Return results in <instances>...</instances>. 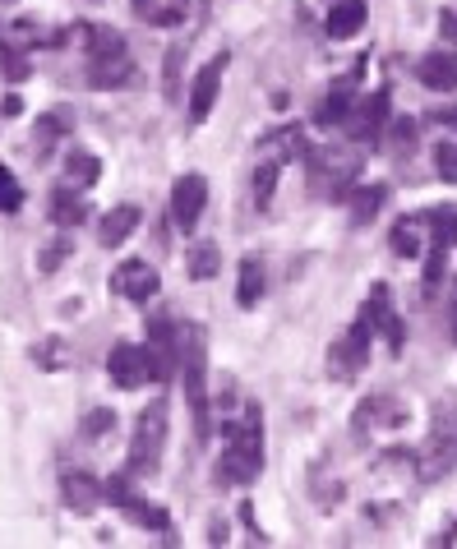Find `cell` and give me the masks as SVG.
Returning a JSON list of instances; mask_svg holds the SVG:
<instances>
[{"instance_id": "1", "label": "cell", "mask_w": 457, "mask_h": 549, "mask_svg": "<svg viewBox=\"0 0 457 549\" xmlns=\"http://www.w3.org/2000/svg\"><path fill=\"white\" fill-rule=\"evenodd\" d=\"M227 453L217 462V485H250L264 471V411L259 402L245 406V420H222Z\"/></svg>"}, {"instance_id": "2", "label": "cell", "mask_w": 457, "mask_h": 549, "mask_svg": "<svg viewBox=\"0 0 457 549\" xmlns=\"http://www.w3.org/2000/svg\"><path fill=\"white\" fill-rule=\"evenodd\" d=\"M181 379H185V402H190L194 416V434L199 443H208L213 434V416H208V351H204V328H185L181 333Z\"/></svg>"}, {"instance_id": "3", "label": "cell", "mask_w": 457, "mask_h": 549, "mask_svg": "<svg viewBox=\"0 0 457 549\" xmlns=\"http://www.w3.org/2000/svg\"><path fill=\"white\" fill-rule=\"evenodd\" d=\"M171 411L162 397H153V402L139 411V420H134V439H130V471L134 476H157V466H162V448H167V425Z\"/></svg>"}, {"instance_id": "4", "label": "cell", "mask_w": 457, "mask_h": 549, "mask_svg": "<svg viewBox=\"0 0 457 549\" xmlns=\"http://www.w3.org/2000/svg\"><path fill=\"white\" fill-rule=\"evenodd\" d=\"M134 60L125 51V37L116 28H88V79L97 88H121L130 84Z\"/></svg>"}, {"instance_id": "5", "label": "cell", "mask_w": 457, "mask_h": 549, "mask_svg": "<svg viewBox=\"0 0 457 549\" xmlns=\"http://www.w3.org/2000/svg\"><path fill=\"white\" fill-rule=\"evenodd\" d=\"M388 116H393V97L388 88H374L356 111H347V134L356 148H374L384 144V130H388Z\"/></svg>"}, {"instance_id": "6", "label": "cell", "mask_w": 457, "mask_h": 549, "mask_svg": "<svg viewBox=\"0 0 457 549\" xmlns=\"http://www.w3.org/2000/svg\"><path fill=\"white\" fill-rule=\"evenodd\" d=\"M227 65H231V56L222 51V56H213L204 70L194 74L190 102H185V116H190V125H204V120L213 116V102H217V93H222V74H227Z\"/></svg>"}, {"instance_id": "7", "label": "cell", "mask_w": 457, "mask_h": 549, "mask_svg": "<svg viewBox=\"0 0 457 549\" xmlns=\"http://www.w3.org/2000/svg\"><path fill=\"white\" fill-rule=\"evenodd\" d=\"M107 374L116 388L134 393V388H144L153 379V360H148V347H134V342H116L107 356Z\"/></svg>"}, {"instance_id": "8", "label": "cell", "mask_w": 457, "mask_h": 549, "mask_svg": "<svg viewBox=\"0 0 457 549\" xmlns=\"http://www.w3.org/2000/svg\"><path fill=\"white\" fill-rule=\"evenodd\" d=\"M111 291L134 300V305H148V300L162 291V277H157V268L148 259H125L121 268L111 273Z\"/></svg>"}, {"instance_id": "9", "label": "cell", "mask_w": 457, "mask_h": 549, "mask_svg": "<svg viewBox=\"0 0 457 549\" xmlns=\"http://www.w3.org/2000/svg\"><path fill=\"white\" fill-rule=\"evenodd\" d=\"M204 203H208V180L204 176H181L171 185V217H176V227L190 236L199 227V217H204Z\"/></svg>"}, {"instance_id": "10", "label": "cell", "mask_w": 457, "mask_h": 549, "mask_svg": "<svg viewBox=\"0 0 457 549\" xmlns=\"http://www.w3.org/2000/svg\"><path fill=\"white\" fill-rule=\"evenodd\" d=\"M370 337H374V323L365 319H356L347 328V337H342V342H337L333 347V356H328V365H333V374H342V379H351V374L361 370L365 360H370Z\"/></svg>"}, {"instance_id": "11", "label": "cell", "mask_w": 457, "mask_h": 549, "mask_svg": "<svg viewBox=\"0 0 457 549\" xmlns=\"http://www.w3.org/2000/svg\"><path fill=\"white\" fill-rule=\"evenodd\" d=\"M61 499H65V508H70V513L88 517V513H97V508L107 503V485H102V480H93V476H84V471H74V476L61 480Z\"/></svg>"}, {"instance_id": "12", "label": "cell", "mask_w": 457, "mask_h": 549, "mask_svg": "<svg viewBox=\"0 0 457 549\" xmlns=\"http://www.w3.org/2000/svg\"><path fill=\"white\" fill-rule=\"evenodd\" d=\"M365 319L374 323V328H379V333L388 337V351H402V342H407V328H402V319H397L393 314V305H388V287H374L370 291V300H365Z\"/></svg>"}, {"instance_id": "13", "label": "cell", "mask_w": 457, "mask_h": 549, "mask_svg": "<svg viewBox=\"0 0 457 549\" xmlns=\"http://www.w3.org/2000/svg\"><path fill=\"white\" fill-rule=\"evenodd\" d=\"M144 222V213H139V203H116L107 217H102V227H97V236H102V245L107 250H116V245H125V240L134 236V227Z\"/></svg>"}, {"instance_id": "14", "label": "cell", "mask_w": 457, "mask_h": 549, "mask_svg": "<svg viewBox=\"0 0 457 549\" xmlns=\"http://www.w3.org/2000/svg\"><path fill=\"white\" fill-rule=\"evenodd\" d=\"M416 79H421L425 88H434V93L457 88V56H453V51H430V56H421Z\"/></svg>"}, {"instance_id": "15", "label": "cell", "mask_w": 457, "mask_h": 549, "mask_svg": "<svg viewBox=\"0 0 457 549\" xmlns=\"http://www.w3.org/2000/svg\"><path fill=\"white\" fill-rule=\"evenodd\" d=\"M328 37L333 42H347L365 28V0H333V10H328Z\"/></svg>"}, {"instance_id": "16", "label": "cell", "mask_w": 457, "mask_h": 549, "mask_svg": "<svg viewBox=\"0 0 457 549\" xmlns=\"http://www.w3.org/2000/svg\"><path fill=\"white\" fill-rule=\"evenodd\" d=\"M185 10H190V0H134V19H144L153 28L185 24Z\"/></svg>"}, {"instance_id": "17", "label": "cell", "mask_w": 457, "mask_h": 549, "mask_svg": "<svg viewBox=\"0 0 457 549\" xmlns=\"http://www.w3.org/2000/svg\"><path fill=\"white\" fill-rule=\"evenodd\" d=\"M453 471V430H444V420H439V430H434L430 448H425V466H421V480H439Z\"/></svg>"}, {"instance_id": "18", "label": "cell", "mask_w": 457, "mask_h": 549, "mask_svg": "<svg viewBox=\"0 0 457 549\" xmlns=\"http://www.w3.org/2000/svg\"><path fill=\"white\" fill-rule=\"evenodd\" d=\"M51 222L61 231H74L88 222V203L79 199V190H56L51 194Z\"/></svg>"}, {"instance_id": "19", "label": "cell", "mask_w": 457, "mask_h": 549, "mask_svg": "<svg viewBox=\"0 0 457 549\" xmlns=\"http://www.w3.org/2000/svg\"><path fill=\"white\" fill-rule=\"evenodd\" d=\"M305 153V139H301V125H277L259 144V157H273V162H287V157Z\"/></svg>"}, {"instance_id": "20", "label": "cell", "mask_w": 457, "mask_h": 549, "mask_svg": "<svg viewBox=\"0 0 457 549\" xmlns=\"http://www.w3.org/2000/svg\"><path fill=\"white\" fill-rule=\"evenodd\" d=\"M351 102H356V93H351V79H342V84L328 88V97L319 102V111H314V125H342L351 111Z\"/></svg>"}, {"instance_id": "21", "label": "cell", "mask_w": 457, "mask_h": 549, "mask_svg": "<svg viewBox=\"0 0 457 549\" xmlns=\"http://www.w3.org/2000/svg\"><path fill=\"white\" fill-rule=\"evenodd\" d=\"M388 240H393V254H397V259H416V254L425 250V217H402Z\"/></svg>"}, {"instance_id": "22", "label": "cell", "mask_w": 457, "mask_h": 549, "mask_svg": "<svg viewBox=\"0 0 457 549\" xmlns=\"http://www.w3.org/2000/svg\"><path fill=\"white\" fill-rule=\"evenodd\" d=\"M259 300H264V263L254 259V254H245L241 259V282H236V305L254 310Z\"/></svg>"}, {"instance_id": "23", "label": "cell", "mask_w": 457, "mask_h": 549, "mask_svg": "<svg viewBox=\"0 0 457 549\" xmlns=\"http://www.w3.org/2000/svg\"><path fill=\"white\" fill-rule=\"evenodd\" d=\"M384 199H388V185H361V190H351V222L356 227H365V222H374L379 217V208H384Z\"/></svg>"}, {"instance_id": "24", "label": "cell", "mask_w": 457, "mask_h": 549, "mask_svg": "<svg viewBox=\"0 0 457 549\" xmlns=\"http://www.w3.org/2000/svg\"><path fill=\"white\" fill-rule=\"evenodd\" d=\"M185 268H190L194 282H208V277H217V268H222V250H217L213 240H194L190 254H185Z\"/></svg>"}, {"instance_id": "25", "label": "cell", "mask_w": 457, "mask_h": 549, "mask_svg": "<svg viewBox=\"0 0 457 549\" xmlns=\"http://www.w3.org/2000/svg\"><path fill=\"white\" fill-rule=\"evenodd\" d=\"M70 125H74V116H70V111H65V107H61V111H47V116L37 120V134H33L37 157H47L51 148H56V139H61V134L70 130Z\"/></svg>"}, {"instance_id": "26", "label": "cell", "mask_w": 457, "mask_h": 549, "mask_svg": "<svg viewBox=\"0 0 457 549\" xmlns=\"http://www.w3.org/2000/svg\"><path fill=\"white\" fill-rule=\"evenodd\" d=\"M33 365H42V370H70L74 356H70V347H65L61 337H42V342L33 347Z\"/></svg>"}, {"instance_id": "27", "label": "cell", "mask_w": 457, "mask_h": 549, "mask_svg": "<svg viewBox=\"0 0 457 549\" xmlns=\"http://www.w3.org/2000/svg\"><path fill=\"white\" fill-rule=\"evenodd\" d=\"M97 176H102V162L93 153H70V162H65V180L70 185L88 190V185H97Z\"/></svg>"}, {"instance_id": "28", "label": "cell", "mask_w": 457, "mask_h": 549, "mask_svg": "<svg viewBox=\"0 0 457 549\" xmlns=\"http://www.w3.org/2000/svg\"><path fill=\"white\" fill-rule=\"evenodd\" d=\"M277 176H282V162H273V157H259V171H254V203H259V208H268V203H273Z\"/></svg>"}, {"instance_id": "29", "label": "cell", "mask_w": 457, "mask_h": 549, "mask_svg": "<svg viewBox=\"0 0 457 549\" xmlns=\"http://www.w3.org/2000/svg\"><path fill=\"white\" fill-rule=\"evenodd\" d=\"M125 513H130L139 526H153V531H162V536H171V517L162 513V508H153V503H139V499H130V503H125Z\"/></svg>"}, {"instance_id": "30", "label": "cell", "mask_w": 457, "mask_h": 549, "mask_svg": "<svg viewBox=\"0 0 457 549\" xmlns=\"http://www.w3.org/2000/svg\"><path fill=\"white\" fill-rule=\"evenodd\" d=\"M444 254H448V245L430 236V259H425V296H434V291H439V282H444Z\"/></svg>"}, {"instance_id": "31", "label": "cell", "mask_w": 457, "mask_h": 549, "mask_svg": "<svg viewBox=\"0 0 457 549\" xmlns=\"http://www.w3.org/2000/svg\"><path fill=\"white\" fill-rule=\"evenodd\" d=\"M24 208V185L14 180V171L0 167V213H19Z\"/></svg>"}, {"instance_id": "32", "label": "cell", "mask_w": 457, "mask_h": 549, "mask_svg": "<svg viewBox=\"0 0 457 549\" xmlns=\"http://www.w3.org/2000/svg\"><path fill=\"white\" fill-rule=\"evenodd\" d=\"M70 254H74V240H51V245H47V250H42V254H37V273H56V268H61V263L65 259H70Z\"/></svg>"}, {"instance_id": "33", "label": "cell", "mask_w": 457, "mask_h": 549, "mask_svg": "<svg viewBox=\"0 0 457 549\" xmlns=\"http://www.w3.org/2000/svg\"><path fill=\"white\" fill-rule=\"evenodd\" d=\"M0 74L19 84V79H28V74H33V65L24 60V51H19V47H5V51H0Z\"/></svg>"}, {"instance_id": "34", "label": "cell", "mask_w": 457, "mask_h": 549, "mask_svg": "<svg viewBox=\"0 0 457 549\" xmlns=\"http://www.w3.org/2000/svg\"><path fill=\"white\" fill-rule=\"evenodd\" d=\"M181 60H185V47H167V102H181Z\"/></svg>"}, {"instance_id": "35", "label": "cell", "mask_w": 457, "mask_h": 549, "mask_svg": "<svg viewBox=\"0 0 457 549\" xmlns=\"http://www.w3.org/2000/svg\"><path fill=\"white\" fill-rule=\"evenodd\" d=\"M116 430V411H107V406H97V411H88L84 416V434L88 439H102V434Z\"/></svg>"}, {"instance_id": "36", "label": "cell", "mask_w": 457, "mask_h": 549, "mask_svg": "<svg viewBox=\"0 0 457 549\" xmlns=\"http://www.w3.org/2000/svg\"><path fill=\"white\" fill-rule=\"evenodd\" d=\"M434 171H439V180L457 185V144H439V148H434Z\"/></svg>"}, {"instance_id": "37", "label": "cell", "mask_w": 457, "mask_h": 549, "mask_svg": "<svg viewBox=\"0 0 457 549\" xmlns=\"http://www.w3.org/2000/svg\"><path fill=\"white\" fill-rule=\"evenodd\" d=\"M425 222H434V240L457 245V213H434V217H425Z\"/></svg>"}, {"instance_id": "38", "label": "cell", "mask_w": 457, "mask_h": 549, "mask_svg": "<svg viewBox=\"0 0 457 549\" xmlns=\"http://www.w3.org/2000/svg\"><path fill=\"white\" fill-rule=\"evenodd\" d=\"M5 42H10V47H33L37 42V24H28V19H19V24H10V33H5Z\"/></svg>"}, {"instance_id": "39", "label": "cell", "mask_w": 457, "mask_h": 549, "mask_svg": "<svg viewBox=\"0 0 457 549\" xmlns=\"http://www.w3.org/2000/svg\"><path fill=\"white\" fill-rule=\"evenodd\" d=\"M388 130H393V144H402V148H411V144H416V120H393V116H388Z\"/></svg>"}, {"instance_id": "40", "label": "cell", "mask_w": 457, "mask_h": 549, "mask_svg": "<svg viewBox=\"0 0 457 549\" xmlns=\"http://www.w3.org/2000/svg\"><path fill=\"white\" fill-rule=\"evenodd\" d=\"M439 28H444V37H448V42H457V14H448V10H444V19H439Z\"/></svg>"}, {"instance_id": "41", "label": "cell", "mask_w": 457, "mask_h": 549, "mask_svg": "<svg viewBox=\"0 0 457 549\" xmlns=\"http://www.w3.org/2000/svg\"><path fill=\"white\" fill-rule=\"evenodd\" d=\"M434 116H439V125H453V130H457V107H439Z\"/></svg>"}]
</instances>
